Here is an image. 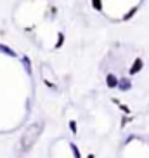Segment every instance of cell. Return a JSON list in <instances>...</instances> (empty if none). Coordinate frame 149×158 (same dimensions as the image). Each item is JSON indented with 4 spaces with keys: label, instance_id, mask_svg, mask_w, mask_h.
<instances>
[{
    "label": "cell",
    "instance_id": "cell-1",
    "mask_svg": "<svg viewBox=\"0 0 149 158\" xmlns=\"http://www.w3.org/2000/svg\"><path fill=\"white\" fill-rule=\"evenodd\" d=\"M42 123H33V125H30L28 129L24 130L23 137H21V149H30L33 146V144L37 143V139L40 137V134H42Z\"/></svg>",
    "mask_w": 149,
    "mask_h": 158
},
{
    "label": "cell",
    "instance_id": "cell-2",
    "mask_svg": "<svg viewBox=\"0 0 149 158\" xmlns=\"http://www.w3.org/2000/svg\"><path fill=\"white\" fill-rule=\"evenodd\" d=\"M140 68H142V59H135L134 64H132V68H130V73L135 75L137 71H140Z\"/></svg>",
    "mask_w": 149,
    "mask_h": 158
},
{
    "label": "cell",
    "instance_id": "cell-3",
    "mask_svg": "<svg viewBox=\"0 0 149 158\" xmlns=\"http://www.w3.org/2000/svg\"><path fill=\"white\" fill-rule=\"evenodd\" d=\"M106 82H107V85H109V87H115V85H116V77H115V75H107Z\"/></svg>",
    "mask_w": 149,
    "mask_h": 158
},
{
    "label": "cell",
    "instance_id": "cell-4",
    "mask_svg": "<svg viewBox=\"0 0 149 158\" xmlns=\"http://www.w3.org/2000/svg\"><path fill=\"white\" fill-rule=\"evenodd\" d=\"M92 4H94V7H95L97 10L103 9V4H101V0H92Z\"/></svg>",
    "mask_w": 149,
    "mask_h": 158
},
{
    "label": "cell",
    "instance_id": "cell-5",
    "mask_svg": "<svg viewBox=\"0 0 149 158\" xmlns=\"http://www.w3.org/2000/svg\"><path fill=\"white\" fill-rule=\"evenodd\" d=\"M120 87H121V89H128V87H130V82H127V80H123Z\"/></svg>",
    "mask_w": 149,
    "mask_h": 158
},
{
    "label": "cell",
    "instance_id": "cell-6",
    "mask_svg": "<svg viewBox=\"0 0 149 158\" xmlns=\"http://www.w3.org/2000/svg\"><path fill=\"white\" fill-rule=\"evenodd\" d=\"M73 148V151H74V156H80V153H78V149H76V146H71Z\"/></svg>",
    "mask_w": 149,
    "mask_h": 158
}]
</instances>
